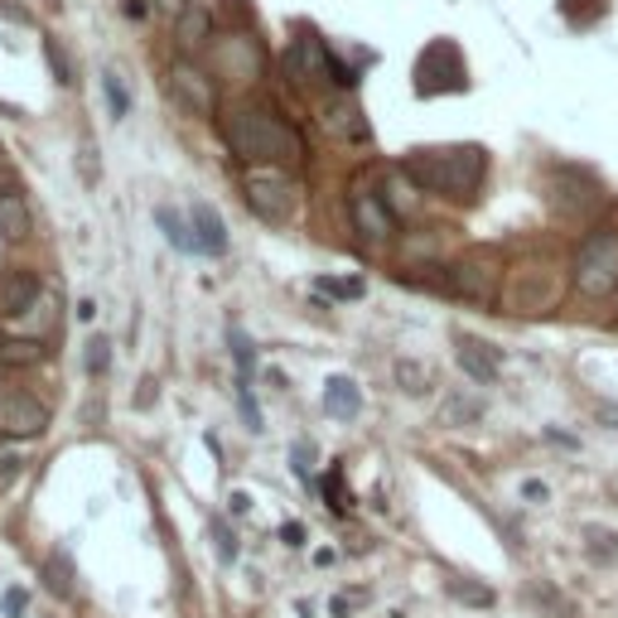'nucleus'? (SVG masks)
Listing matches in <instances>:
<instances>
[{
  "label": "nucleus",
  "mask_w": 618,
  "mask_h": 618,
  "mask_svg": "<svg viewBox=\"0 0 618 618\" xmlns=\"http://www.w3.org/2000/svg\"><path fill=\"white\" fill-rule=\"evenodd\" d=\"M222 136L232 155L246 165H271V170H295L305 160V141L300 131L266 102H232L222 117Z\"/></svg>",
  "instance_id": "f257e3e1"
},
{
  "label": "nucleus",
  "mask_w": 618,
  "mask_h": 618,
  "mask_svg": "<svg viewBox=\"0 0 618 618\" xmlns=\"http://www.w3.org/2000/svg\"><path fill=\"white\" fill-rule=\"evenodd\" d=\"M407 174L431 194L445 198H474L483 174H488V155L478 145H449V150H415L407 160Z\"/></svg>",
  "instance_id": "f03ea898"
},
{
  "label": "nucleus",
  "mask_w": 618,
  "mask_h": 618,
  "mask_svg": "<svg viewBox=\"0 0 618 618\" xmlns=\"http://www.w3.org/2000/svg\"><path fill=\"white\" fill-rule=\"evenodd\" d=\"M570 271H575L580 295H590V300L614 295V290H618V232H609V228L590 232V238L580 242L575 266H570Z\"/></svg>",
  "instance_id": "7ed1b4c3"
},
{
  "label": "nucleus",
  "mask_w": 618,
  "mask_h": 618,
  "mask_svg": "<svg viewBox=\"0 0 618 618\" xmlns=\"http://www.w3.org/2000/svg\"><path fill=\"white\" fill-rule=\"evenodd\" d=\"M469 77H464V63H459V49L449 39H435L431 49L421 53V63H415V87H421L425 97L435 93H459Z\"/></svg>",
  "instance_id": "20e7f679"
},
{
  "label": "nucleus",
  "mask_w": 618,
  "mask_h": 618,
  "mask_svg": "<svg viewBox=\"0 0 618 618\" xmlns=\"http://www.w3.org/2000/svg\"><path fill=\"white\" fill-rule=\"evenodd\" d=\"M246 204H252L256 218L286 222L290 208H295V184H290L280 170H271V174H246Z\"/></svg>",
  "instance_id": "39448f33"
},
{
  "label": "nucleus",
  "mask_w": 618,
  "mask_h": 618,
  "mask_svg": "<svg viewBox=\"0 0 618 618\" xmlns=\"http://www.w3.org/2000/svg\"><path fill=\"white\" fill-rule=\"evenodd\" d=\"M44 431H49V407H39L35 397H0V435L35 440Z\"/></svg>",
  "instance_id": "423d86ee"
},
{
  "label": "nucleus",
  "mask_w": 618,
  "mask_h": 618,
  "mask_svg": "<svg viewBox=\"0 0 618 618\" xmlns=\"http://www.w3.org/2000/svg\"><path fill=\"white\" fill-rule=\"evenodd\" d=\"M445 286L464 300H493V290H498V266H493L488 256H464V262L449 266Z\"/></svg>",
  "instance_id": "0eeeda50"
},
{
  "label": "nucleus",
  "mask_w": 618,
  "mask_h": 618,
  "mask_svg": "<svg viewBox=\"0 0 618 618\" xmlns=\"http://www.w3.org/2000/svg\"><path fill=\"white\" fill-rule=\"evenodd\" d=\"M348 213H353V228L363 232L367 242H387L391 232H397V218H391V208L381 204L373 189H363V184H358L353 198H348Z\"/></svg>",
  "instance_id": "6e6552de"
},
{
  "label": "nucleus",
  "mask_w": 618,
  "mask_h": 618,
  "mask_svg": "<svg viewBox=\"0 0 618 618\" xmlns=\"http://www.w3.org/2000/svg\"><path fill=\"white\" fill-rule=\"evenodd\" d=\"M324 131H329L334 141H367V121H363V107L353 102V93H339L324 102Z\"/></svg>",
  "instance_id": "1a4fd4ad"
},
{
  "label": "nucleus",
  "mask_w": 618,
  "mask_h": 618,
  "mask_svg": "<svg viewBox=\"0 0 618 618\" xmlns=\"http://www.w3.org/2000/svg\"><path fill=\"white\" fill-rule=\"evenodd\" d=\"M44 300V286L35 271H10L0 280V319H20L25 310H35Z\"/></svg>",
  "instance_id": "9d476101"
},
{
  "label": "nucleus",
  "mask_w": 618,
  "mask_h": 618,
  "mask_svg": "<svg viewBox=\"0 0 618 618\" xmlns=\"http://www.w3.org/2000/svg\"><path fill=\"white\" fill-rule=\"evenodd\" d=\"M170 87L179 93V102L194 107V111H213V107H218V93H213L208 73L194 69V63H174V69H170Z\"/></svg>",
  "instance_id": "9b49d317"
},
{
  "label": "nucleus",
  "mask_w": 618,
  "mask_h": 618,
  "mask_svg": "<svg viewBox=\"0 0 618 618\" xmlns=\"http://www.w3.org/2000/svg\"><path fill=\"white\" fill-rule=\"evenodd\" d=\"M35 232V213H29V198L20 194V184L0 189V238L5 242H25Z\"/></svg>",
  "instance_id": "f8f14e48"
},
{
  "label": "nucleus",
  "mask_w": 618,
  "mask_h": 618,
  "mask_svg": "<svg viewBox=\"0 0 618 618\" xmlns=\"http://www.w3.org/2000/svg\"><path fill=\"white\" fill-rule=\"evenodd\" d=\"M455 358H459V367H464V377H474L478 387H493V381H498V353H493L488 343H478V339H459Z\"/></svg>",
  "instance_id": "ddd939ff"
},
{
  "label": "nucleus",
  "mask_w": 618,
  "mask_h": 618,
  "mask_svg": "<svg viewBox=\"0 0 618 618\" xmlns=\"http://www.w3.org/2000/svg\"><path fill=\"white\" fill-rule=\"evenodd\" d=\"M10 324V334H15V339H29V343H44L53 334V324H59V310H53V300L44 295L35 310H25L20 314V319H5Z\"/></svg>",
  "instance_id": "4468645a"
},
{
  "label": "nucleus",
  "mask_w": 618,
  "mask_h": 618,
  "mask_svg": "<svg viewBox=\"0 0 618 618\" xmlns=\"http://www.w3.org/2000/svg\"><path fill=\"white\" fill-rule=\"evenodd\" d=\"M324 411L334 415V421H353L358 411H363V391H358L353 377H334L329 387H324Z\"/></svg>",
  "instance_id": "2eb2a0df"
},
{
  "label": "nucleus",
  "mask_w": 618,
  "mask_h": 618,
  "mask_svg": "<svg viewBox=\"0 0 618 618\" xmlns=\"http://www.w3.org/2000/svg\"><path fill=\"white\" fill-rule=\"evenodd\" d=\"M194 228H198V252H208V256H222L228 252V238H222V218L213 213L208 204H194Z\"/></svg>",
  "instance_id": "dca6fc26"
},
{
  "label": "nucleus",
  "mask_w": 618,
  "mask_h": 618,
  "mask_svg": "<svg viewBox=\"0 0 618 618\" xmlns=\"http://www.w3.org/2000/svg\"><path fill=\"white\" fill-rule=\"evenodd\" d=\"M208 29H213L208 10L194 0V5L179 15V44H184V49H204V44H208Z\"/></svg>",
  "instance_id": "f3484780"
},
{
  "label": "nucleus",
  "mask_w": 618,
  "mask_h": 618,
  "mask_svg": "<svg viewBox=\"0 0 618 618\" xmlns=\"http://www.w3.org/2000/svg\"><path fill=\"white\" fill-rule=\"evenodd\" d=\"M44 353H49V348L29 343V339H5L0 343V363L5 367H35V363H44Z\"/></svg>",
  "instance_id": "a211bd4d"
},
{
  "label": "nucleus",
  "mask_w": 618,
  "mask_h": 618,
  "mask_svg": "<svg viewBox=\"0 0 618 618\" xmlns=\"http://www.w3.org/2000/svg\"><path fill=\"white\" fill-rule=\"evenodd\" d=\"M397 381H401V391H411V397H425V391H431V373H425L421 363H407V358L397 363Z\"/></svg>",
  "instance_id": "6ab92c4d"
},
{
  "label": "nucleus",
  "mask_w": 618,
  "mask_h": 618,
  "mask_svg": "<svg viewBox=\"0 0 618 618\" xmlns=\"http://www.w3.org/2000/svg\"><path fill=\"white\" fill-rule=\"evenodd\" d=\"M102 93H107V107H111V117H126L131 111V93H126V83H121L117 73H102Z\"/></svg>",
  "instance_id": "aec40b11"
},
{
  "label": "nucleus",
  "mask_w": 618,
  "mask_h": 618,
  "mask_svg": "<svg viewBox=\"0 0 618 618\" xmlns=\"http://www.w3.org/2000/svg\"><path fill=\"white\" fill-rule=\"evenodd\" d=\"M584 542H590V546H584V550H590V560H599V566H614V560H618V536L614 532H590Z\"/></svg>",
  "instance_id": "412c9836"
},
{
  "label": "nucleus",
  "mask_w": 618,
  "mask_h": 618,
  "mask_svg": "<svg viewBox=\"0 0 618 618\" xmlns=\"http://www.w3.org/2000/svg\"><path fill=\"white\" fill-rule=\"evenodd\" d=\"M449 594H455V599H464V604H474V609H488V604H493V590H488V584L449 580Z\"/></svg>",
  "instance_id": "4be33fe9"
},
{
  "label": "nucleus",
  "mask_w": 618,
  "mask_h": 618,
  "mask_svg": "<svg viewBox=\"0 0 618 618\" xmlns=\"http://www.w3.org/2000/svg\"><path fill=\"white\" fill-rule=\"evenodd\" d=\"M155 222H160V228H165V238H170V242L179 246V252H198V242H194V238H184V222H179L170 208H160V213H155Z\"/></svg>",
  "instance_id": "5701e85b"
},
{
  "label": "nucleus",
  "mask_w": 618,
  "mask_h": 618,
  "mask_svg": "<svg viewBox=\"0 0 618 618\" xmlns=\"http://www.w3.org/2000/svg\"><path fill=\"white\" fill-rule=\"evenodd\" d=\"M44 580H49L53 594H73V575H69V560H63V556L44 560Z\"/></svg>",
  "instance_id": "b1692460"
},
{
  "label": "nucleus",
  "mask_w": 618,
  "mask_h": 618,
  "mask_svg": "<svg viewBox=\"0 0 618 618\" xmlns=\"http://www.w3.org/2000/svg\"><path fill=\"white\" fill-rule=\"evenodd\" d=\"M228 343H232V353H238V373L246 381V377H252V339H246L242 329H228Z\"/></svg>",
  "instance_id": "393cba45"
},
{
  "label": "nucleus",
  "mask_w": 618,
  "mask_h": 618,
  "mask_svg": "<svg viewBox=\"0 0 618 618\" xmlns=\"http://www.w3.org/2000/svg\"><path fill=\"white\" fill-rule=\"evenodd\" d=\"M440 421H445V425H469V421H478V407H474V401H459V397H455V401H449V407L440 411Z\"/></svg>",
  "instance_id": "a878e982"
},
{
  "label": "nucleus",
  "mask_w": 618,
  "mask_h": 618,
  "mask_svg": "<svg viewBox=\"0 0 618 618\" xmlns=\"http://www.w3.org/2000/svg\"><path fill=\"white\" fill-rule=\"evenodd\" d=\"M367 604V590H353V594H334V604H329V614L334 618H348V614H358Z\"/></svg>",
  "instance_id": "bb28decb"
},
{
  "label": "nucleus",
  "mask_w": 618,
  "mask_h": 618,
  "mask_svg": "<svg viewBox=\"0 0 618 618\" xmlns=\"http://www.w3.org/2000/svg\"><path fill=\"white\" fill-rule=\"evenodd\" d=\"M324 295H339V300H358L363 295V280H319Z\"/></svg>",
  "instance_id": "cd10ccee"
},
{
  "label": "nucleus",
  "mask_w": 618,
  "mask_h": 618,
  "mask_svg": "<svg viewBox=\"0 0 618 618\" xmlns=\"http://www.w3.org/2000/svg\"><path fill=\"white\" fill-rule=\"evenodd\" d=\"M44 53H49V63H53V73H59V83H73V69H69V59H63V49H59V39H44Z\"/></svg>",
  "instance_id": "c85d7f7f"
},
{
  "label": "nucleus",
  "mask_w": 618,
  "mask_h": 618,
  "mask_svg": "<svg viewBox=\"0 0 618 618\" xmlns=\"http://www.w3.org/2000/svg\"><path fill=\"white\" fill-rule=\"evenodd\" d=\"M87 373H93V377L107 373V339H93V343H87Z\"/></svg>",
  "instance_id": "c756f323"
},
{
  "label": "nucleus",
  "mask_w": 618,
  "mask_h": 618,
  "mask_svg": "<svg viewBox=\"0 0 618 618\" xmlns=\"http://www.w3.org/2000/svg\"><path fill=\"white\" fill-rule=\"evenodd\" d=\"M213 536H218V556H222V566H228V560H238V542H232V536L222 532V526H213Z\"/></svg>",
  "instance_id": "7c9ffc66"
},
{
  "label": "nucleus",
  "mask_w": 618,
  "mask_h": 618,
  "mask_svg": "<svg viewBox=\"0 0 618 618\" xmlns=\"http://www.w3.org/2000/svg\"><path fill=\"white\" fill-rule=\"evenodd\" d=\"M310 459H314V449H305V445H295V474L310 483Z\"/></svg>",
  "instance_id": "2f4dec72"
},
{
  "label": "nucleus",
  "mask_w": 618,
  "mask_h": 618,
  "mask_svg": "<svg viewBox=\"0 0 618 618\" xmlns=\"http://www.w3.org/2000/svg\"><path fill=\"white\" fill-rule=\"evenodd\" d=\"M5 614H10V618L25 614V590H10V594H5Z\"/></svg>",
  "instance_id": "473e14b6"
},
{
  "label": "nucleus",
  "mask_w": 618,
  "mask_h": 618,
  "mask_svg": "<svg viewBox=\"0 0 618 618\" xmlns=\"http://www.w3.org/2000/svg\"><path fill=\"white\" fill-rule=\"evenodd\" d=\"M20 464H25L20 455H0V478H15V474H20Z\"/></svg>",
  "instance_id": "72a5a7b5"
},
{
  "label": "nucleus",
  "mask_w": 618,
  "mask_h": 618,
  "mask_svg": "<svg viewBox=\"0 0 618 618\" xmlns=\"http://www.w3.org/2000/svg\"><path fill=\"white\" fill-rule=\"evenodd\" d=\"M155 5H160L165 15H174V20H179V15H184V10H189V5H194V0H155Z\"/></svg>",
  "instance_id": "f704fd0d"
},
{
  "label": "nucleus",
  "mask_w": 618,
  "mask_h": 618,
  "mask_svg": "<svg viewBox=\"0 0 618 618\" xmlns=\"http://www.w3.org/2000/svg\"><path fill=\"white\" fill-rule=\"evenodd\" d=\"M522 493H526V498H532V502H546V483H536V478H532V483H526V488H522Z\"/></svg>",
  "instance_id": "c9c22d12"
}]
</instances>
